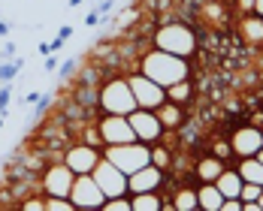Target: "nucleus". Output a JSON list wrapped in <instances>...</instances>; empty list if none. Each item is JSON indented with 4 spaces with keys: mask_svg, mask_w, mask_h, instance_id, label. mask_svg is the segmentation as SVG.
Wrapping results in <instances>:
<instances>
[{
    "mask_svg": "<svg viewBox=\"0 0 263 211\" xmlns=\"http://www.w3.org/2000/svg\"><path fill=\"white\" fill-rule=\"evenodd\" d=\"M230 148L236 151L239 157H254L263 148V130H257V127H242V130H236Z\"/></svg>",
    "mask_w": 263,
    "mask_h": 211,
    "instance_id": "nucleus-12",
    "label": "nucleus"
},
{
    "mask_svg": "<svg viewBox=\"0 0 263 211\" xmlns=\"http://www.w3.org/2000/svg\"><path fill=\"white\" fill-rule=\"evenodd\" d=\"M221 211H242V199H224Z\"/></svg>",
    "mask_w": 263,
    "mask_h": 211,
    "instance_id": "nucleus-27",
    "label": "nucleus"
},
{
    "mask_svg": "<svg viewBox=\"0 0 263 211\" xmlns=\"http://www.w3.org/2000/svg\"><path fill=\"white\" fill-rule=\"evenodd\" d=\"M46 208L49 211H73L70 196H46Z\"/></svg>",
    "mask_w": 263,
    "mask_h": 211,
    "instance_id": "nucleus-22",
    "label": "nucleus"
},
{
    "mask_svg": "<svg viewBox=\"0 0 263 211\" xmlns=\"http://www.w3.org/2000/svg\"><path fill=\"white\" fill-rule=\"evenodd\" d=\"M79 3H82V0H70V6H79Z\"/></svg>",
    "mask_w": 263,
    "mask_h": 211,
    "instance_id": "nucleus-38",
    "label": "nucleus"
},
{
    "mask_svg": "<svg viewBox=\"0 0 263 211\" xmlns=\"http://www.w3.org/2000/svg\"><path fill=\"white\" fill-rule=\"evenodd\" d=\"M257 205H260V211H263V190H260V196H257Z\"/></svg>",
    "mask_w": 263,
    "mask_h": 211,
    "instance_id": "nucleus-36",
    "label": "nucleus"
},
{
    "mask_svg": "<svg viewBox=\"0 0 263 211\" xmlns=\"http://www.w3.org/2000/svg\"><path fill=\"white\" fill-rule=\"evenodd\" d=\"M70 202H73V208H103L106 196L97 187L94 175H76L73 190H70Z\"/></svg>",
    "mask_w": 263,
    "mask_h": 211,
    "instance_id": "nucleus-6",
    "label": "nucleus"
},
{
    "mask_svg": "<svg viewBox=\"0 0 263 211\" xmlns=\"http://www.w3.org/2000/svg\"><path fill=\"white\" fill-rule=\"evenodd\" d=\"M91 175H94L97 187L103 190L106 199H112V196H124V193H127V175H124L115 163H109L106 157L97 160V166L91 169Z\"/></svg>",
    "mask_w": 263,
    "mask_h": 211,
    "instance_id": "nucleus-5",
    "label": "nucleus"
},
{
    "mask_svg": "<svg viewBox=\"0 0 263 211\" xmlns=\"http://www.w3.org/2000/svg\"><path fill=\"white\" fill-rule=\"evenodd\" d=\"M22 70V60H9V64H0V81H12Z\"/></svg>",
    "mask_w": 263,
    "mask_h": 211,
    "instance_id": "nucleus-23",
    "label": "nucleus"
},
{
    "mask_svg": "<svg viewBox=\"0 0 263 211\" xmlns=\"http://www.w3.org/2000/svg\"><path fill=\"white\" fill-rule=\"evenodd\" d=\"M100 106L109 115H130L133 109H136V97H133V91H130V81L112 79L100 91Z\"/></svg>",
    "mask_w": 263,
    "mask_h": 211,
    "instance_id": "nucleus-4",
    "label": "nucleus"
},
{
    "mask_svg": "<svg viewBox=\"0 0 263 211\" xmlns=\"http://www.w3.org/2000/svg\"><path fill=\"white\" fill-rule=\"evenodd\" d=\"M179 211H191L197 208V193L194 190H179V196H176V202H173Z\"/></svg>",
    "mask_w": 263,
    "mask_h": 211,
    "instance_id": "nucleus-21",
    "label": "nucleus"
},
{
    "mask_svg": "<svg viewBox=\"0 0 263 211\" xmlns=\"http://www.w3.org/2000/svg\"><path fill=\"white\" fill-rule=\"evenodd\" d=\"M155 46H158L160 52H170V54H179V57H187V54L194 52V33L187 30L184 25L179 22H173V25H163L155 33Z\"/></svg>",
    "mask_w": 263,
    "mask_h": 211,
    "instance_id": "nucleus-3",
    "label": "nucleus"
},
{
    "mask_svg": "<svg viewBox=\"0 0 263 211\" xmlns=\"http://www.w3.org/2000/svg\"><path fill=\"white\" fill-rule=\"evenodd\" d=\"M6 33H9V25H6V22H0V36H6Z\"/></svg>",
    "mask_w": 263,
    "mask_h": 211,
    "instance_id": "nucleus-35",
    "label": "nucleus"
},
{
    "mask_svg": "<svg viewBox=\"0 0 263 211\" xmlns=\"http://www.w3.org/2000/svg\"><path fill=\"white\" fill-rule=\"evenodd\" d=\"M54 67H58V57H52V54H49V60H46V73H52Z\"/></svg>",
    "mask_w": 263,
    "mask_h": 211,
    "instance_id": "nucleus-32",
    "label": "nucleus"
},
{
    "mask_svg": "<svg viewBox=\"0 0 263 211\" xmlns=\"http://www.w3.org/2000/svg\"><path fill=\"white\" fill-rule=\"evenodd\" d=\"M100 139L106 145H124V142H136V133H133L127 115H106L100 121Z\"/></svg>",
    "mask_w": 263,
    "mask_h": 211,
    "instance_id": "nucleus-9",
    "label": "nucleus"
},
{
    "mask_svg": "<svg viewBox=\"0 0 263 211\" xmlns=\"http://www.w3.org/2000/svg\"><path fill=\"white\" fill-rule=\"evenodd\" d=\"M160 166L155 163H148V166H142V169H136L133 175H127V190L130 193H152V190H158L160 187Z\"/></svg>",
    "mask_w": 263,
    "mask_h": 211,
    "instance_id": "nucleus-13",
    "label": "nucleus"
},
{
    "mask_svg": "<svg viewBox=\"0 0 263 211\" xmlns=\"http://www.w3.org/2000/svg\"><path fill=\"white\" fill-rule=\"evenodd\" d=\"M73 67H76V64H73V57H70V60H64V67H61V76H67Z\"/></svg>",
    "mask_w": 263,
    "mask_h": 211,
    "instance_id": "nucleus-30",
    "label": "nucleus"
},
{
    "mask_svg": "<svg viewBox=\"0 0 263 211\" xmlns=\"http://www.w3.org/2000/svg\"><path fill=\"white\" fill-rule=\"evenodd\" d=\"M254 12L263 18V0H254Z\"/></svg>",
    "mask_w": 263,
    "mask_h": 211,
    "instance_id": "nucleus-34",
    "label": "nucleus"
},
{
    "mask_svg": "<svg viewBox=\"0 0 263 211\" xmlns=\"http://www.w3.org/2000/svg\"><path fill=\"white\" fill-rule=\"evenodd\" d=\"M106 211H130V199H124V196H112V199H106L103 202Z\"/></svg>",
    "mask_w": 263,
    "mask_h": 211,
    "instance_id": "nucleus-25",
    "label": "nucleus"
},
{
    "mask_svg": "<svg viewBox=\"0 0 263 211\" xmlns=\"http://www.w3.org/2000/svg\"><path fill=\"white\" fill-rule=\"evenodd\" d=\"M215 187L221 190L224 199H239V193H242V175L239 172H221L215 178Z\"/></svg>",
    "mask_w": 263,
    "mask_h": 211,
    "instance_id": "nucleus-15",
    "label": "nucleus"
},
{
    "mask_svg": "<svg viewBox=\"0 0 263 211\" xmlns=\"http://www.w3.org/2000/svg\"><path fill=\"white\" fill-rule=\"evenodd\" d=\"M254 157H257V160H260V163H263V148H260V151H257V154H254Z\"/></svg>",
    "mask_w": 263,
    "mask_h": 211,
    "instance_id": "nucleus-37",
    "label": "nucleus"
},
{
    "mask_svg": "<svg viewBox=\"0 0 263 211\" xmlns=\"http://www.w3.org/2000/svg\"><path fill=\"white\" fill-rule=\"evenodd\" d=\"M221 202H224V196L215 187V181H203V187L197 190V205L206 211H221Z\"/></svg>",
    "mask_w": 263,
    "mask_h": 211,
    "instance_id": "nucleus-14",
    "label": "nucleus"
},
{
    "mask_svg": "<svg viewBox=\"0 0 263 211\" xmlns=\"http://www.w3.org/2000/svg\"><path fill=\"white\" fill-rule=\"evenodd\" d=\"M0 130H3V118H0Z\"/></svg>",
    "mask_w": 263,
    "mask_h": 211,
    "instance_id": "nucleus-39",
    "label": "nucleus"
},
{
    "mask_svg": "<svg viewBox=\"0 0 263 211\" xmlns=\"http://www.w3.org/2000/svg\"><path fill=\"white\" fill-rule=\"evenodd\" d=\"M239 175H242V181H254V184L263 187V163L257 157H242Z\"/></svg>",
    "mask_w": 263,
    "mask_h": 211,
    "instance_id": "nucleus-16",
    "label": "nucleus"
},
{
    "mask_svg": "<svg viewBox=\"0 0 263 211\" xmlns=\"http://www.w3.org/2000/svg\"><path fill=\"white\" fill-rule=\"evenodd\" d=\"M97 160H100V154H97L94 145H73V148L64 154V163H67L76 175H91V169L97 166Z\"/></svg>",
    "mask_w": 263,
    "mask_h": 211,
    "instance_id": "nucleus-11",
    "label": "nucleus"
},
{
    "mask_svg": "<svg viewBox=\"0 0 263 211\" xmlns=\"http://www.w3.org/2000/svg\"><path fill=\"white\" fill-rule=\"evenodd\" d=\"M130 81V91H133V97H136V109H158L160 103H166V88H160L158 81H152L148 76H133Z\"/></svg>",
    "mask_w": 263,
    "mask_h": 211,
    "instance_id": "nucleus-7",
    "label": "nucleus"
},
{
    "mask_svg": "<svg viewBox=\"0 0 263 211\" xmlns=\"http://www.w3.org/2000/svg\"><path fill=\"white\" fill-rule=\"evenodd\" d=\"M73 181H76V172H73L67 163H58V166H52V169L46 172L43 190H46V196H70Z\"/></svg>",
    "mask_w": 263,
    "mask_h": 211,
    "instance_id": "nucleus-10",
    "label": "nucleus"
},
{
    "mask_svg": "<svg viewBox=\"0 0 263 211\" xmlns=\"http://www.w3.org/2000/svg\"><path fill=\"white\" fill-rule=\"evenodd\" d=\"M58 36H61V39H70V36H73V27H70V25H64L61 30H58Z\"/></svg>",
    "mask_w": 263,
    "mask_h": 211,
    "instance_id": "nucleus-29",
    "label": "nucleus"
},
{
    "mask_svg": "<svg viewBox=\"0 0 263 211\" xmlns=\"http://www.w3.org/2000/svg\"><path fill=\"white\" fill-rule=\"evenodd\" d=\"M127 121H130L136 139H139V142H145V145L158 142L160 133H163V124H160V118L152 112V109H133L130 115H127Z\"/></svg>",
    "mask_w": 263,
    "mask_h": 211,
    "instance_id": "nucleus-8",
    "label": "nucleus"
},
{
    "mask_svg": "<svg viewBox=\"0 0 263 211\" xmlns=\"http://www.w3.org/2000/svg\"><path fill=\"white\" fill-rule=\"evenodd\" d=\"M155 115L160 118V124H163V127H179V124H182V109L173 103V100L160 103L158 109H155Z\"/></svg>",
    "mask_w": 263,
    "mask_h": 211,
    "instance_id": "nucleus-17",
    "label": "nucleus"
},
{
    "mask_svg": "<svg viewBox=\"0 0 263 211\" xmlns=\"http://www.w3.org/2000/svg\"><path fill=\"white\" fill-rule=\"evenodd\" d=\"M106 160L115 163L124 175H133L136 169L152 163V148L145 142H139V139L136 142H124V145H109L106 148Z\"/></svg>",
    "mask_w": 263,
    "mask_h": 211,
    "instance_id": "nucleus-2",
    "label": "nucleus"
},
{
    "mask_svg": "<svg viewBox=\"0 0 263 211\" xmlns=\"http://www.w3.org/2000/svg\"><path fill=\"white\" fill-rule=\"evenodd\" d=\"M239 6L242 9H254V0H239Z\"/></svg>",
    "mask_w": 263,
    "mask_h": 211,
    "instance_id": "nucleus-33",
    "label": "nucleus"
},
{
    "mask_svg": "<svg viewBox=\"0 0 263 211\" xmlns=\"http://www.w3.org/2000/svg\"><path fill=\"white\" fill-rule=\"evenodd\" d=\"M100 18H103V15H100V12L94 9V12H88V18H85V25H88V27H94L97 22H100Z\"/></svg>",
    "mask_w": 263,
    "mask_h": 211,
    "instance_id": "nucleus-28",
    "label": "nucleus"
},
{
    "mask_svg": "<svg viewBox=\"0 0 263 211\" xmlns=\"http://www.w3.org/2000/svg\"><path fill=\"white\" fill-rule=\"evenodd\" d=\"M142 76H148L152 81H158L160 88H170L176 81L187 79V64L184 57L179 54H170V52H152L142 57Z\"/></svg>",
    "mask_w": 263,
    "mask_h": 211,
    "instance_id": "nucleus-1",
    "label": "nucleus"
},
{
    "mask_svg": "<svg viewBox=\"0 0 263 211\" xmlns=\"http://www.w3.org/2000/svg\"><path fill=\"white\" fill-rule=\"evenodd\" d=\"M221 172H224V166H221V160L218 157H206V160H200V166H197L200 181H215Z\"/></svg>",
    "mask_w": 263,
    "mask_h": 211,
    "instance_id": "nucleus-18",
    "label": "nucleus"
},
{
    "mask_svg": "<svg viewBox=\"0 0 263 211\" xmlns=\"http://www.w3.org/2000/svg\"><path fill=\"white\" fill-rule=\"evenodd\" d=\"M158 208H160V199L155 196V190L152 193H133L130 211H158Z\"/></svg>",
    "mask_w": 263,
    "mask_h": 211,
    "instance_id": "nucleus-19",
    "label": "nucleus"
},
{
    "mask_svg": "<svg viewBox=\"0 0 263 211\" xmlns=\"http://www.w3.org/2000/svg\"><path fill=\"white\" fill-rule=\"evenodd\" d=\"M9 97H12V88H0V115H6V106H9Z\"/></svg>",
    "mask_w": 263,
    "mask_h": 211,
    "instance_id": "nucleus-26",
    "label": "nucleus"
},
{
    "mask_svg": "<svg viewBox=\"0 0 263 211\" xmlns=\"http://www.w3.org/2000/svg\"><path fill=\"white\" fill-rule=\"evenodd\" d=\"M230 151H233L230 145H218V148H215V154H218V157H224V154H230Z\"/></svg>",
    "mask_w": 263,
    "mask_h": 211,
    "instance_id": "nucleus-31",
    "label": "nucleus"
},
{
    "mask_svg": "<svg viewBox=\"0 0 263 211\" xmlns=\"http://www.w3.org/2000/svg\"><path fill=\"white\" fill-rule=\"evenodd\" d=\"M245 33L257 43V39H263V18H248L245 22Z\"/></svg>",
    "mask_w": 263,
    "mask_h": 211,
    "instance_id": "nucleus-24",
    "label": "nucleus"
},
{
    "mask_svg": "<svg viewBox=\"0 0 263 211\" xmlns=\"http://www.w3.org/2000/svg\"><path fill=\"white\" fill-rule=\"evenodd\" d=\"M191 97V85H187V79L176 81V85H170L166 88V100H173V103H182V100H187Z\"/></svg>",
    "mask_w": 263,
    "mask_h": 211,
    "instance_id": "nucleus-20",
    "label": "nucleus"
}]
</instances>
